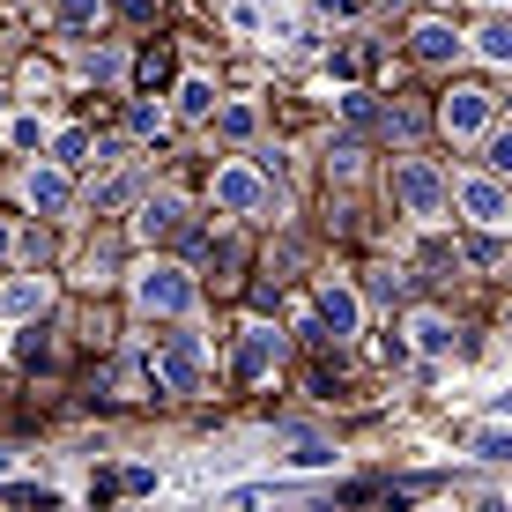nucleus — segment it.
<instances>
[{
    "mask_svg": "<svg viewBox=\"0 0 512 512\" xmlns=\"http://www.w3.org/2000/svg\"><path fill=\"white\" fill-rule=\"evenodd\" d=\"M320 8H349V0H320Z\"/></svg>",
    "mask_w": 512,
    "mask_h": 512,
    "instance_id": "obj_28",
    "label": "nucleus"
},
{
    "mask_svg": "<svg viewBox=\"0 0 512 512\" xmlns=\"http://www.w3.org/2000/svg\"><path fill=\"white\" fill-rule=\"evenodd\" d=\"M505 409H512V386H505Z\"/></svg>",
    "mask_w": 512,
    "mask_h": 512,
    "instance_id": "obj_30",
    "label": "nucleus"
},
{
    "mask_svg": "<svg viewBox=\"0 0 512 512\" xmlns=\"http://www.w3.org/2000/svg\"><path fill=\"white\" fill-rule=\"evenodd\" d=\"M490 179H512V134H490Z\"/></svg>",
    "mask_w": 512,
    "mask_h": 512,
    "instance_id": "obj_18",
    "label": "nucleus"
},
{
    "mask_svg": "<svg viewBox=\"0 0 512 512\" xmlns=\"http://www.w3.org/2000/svg\"><path fill=\"white\" fill-rule=\"evenodd\" d=\"M342 112L357 119V127H372V97H364V90H349V97H342Z\"/></svg>",
    "mask_w": 512,
    "mask_h": 512,
    "instance_id": "obj_22",
    "label": "nucleus"
},
{
    "mask_svg": "<svg viewBox=\"0 0 512 512\" xmlns=\"http://www.w3.org/2000/svg\"><path fill=\"white\" fill-rule=\"evenodd\" d=\"M409 334H416V349H423V357H446V349H453V327L438 320V312H423V320H416Z\"/></svg>",
    "mask_w": 512,
    "mask_h": 512,
    "instance_id": "obj_14",
    "label": "nucleus"
},
{
    "mask_svg": "<svg viewBox=\"0 0 512 512\" xmlns=\"http://www.w3.org/2000/svg\"><path fill=\"white\" fill-rule=\"evenodd\" d=\"M461 208L483 223V231H505V223H512V193H505L498 179H468V186H461Z\"/></svg>",
    "mask_w": 512,
    "mask_h": 512,
    "instance_id": "obj_6",
    "label": "nucleus"
},
{
    "mask_svg": "<svg viewBox=\"0 0 512 512\" xmlns=\"http://www.w3.org/2000/svg\"><path fill=\"white\" fill-rule=\"evenodd\" d=\"M490 112H498V97H490V90H453L446 112H438V127H446L453 141H475V134H490Z\"/></svg>",
    "mask_w": 512,
    "mask_h": 512,
    "instance_id": "obj_4",
    "label": "nucleus"
},
{
    "mask_svg": "<svg viewBox=\"0 0 512 512\" xmlns=\"http://www.w3.org/2000/svg\"><path fill=\"white\" fill-rule=\"evenodd\" d=\"M320 320H327L334 334H357L364 305H357V290H349V282H320Z\"/></svg>",
    "mask_w": 512,
    "mask_h": 512,
    "instance_id": "obj_7",
    "label": "nucleus"
},
{
    "mask_svg": "<svg viewBox=\"0 0 512 512\" xmlns=\"http://www.w3.org/2000/svg\"><path fill=\"white\" fill-rule=\"evenodd\" d=\"M179 112H186V119H208V112H216V90H208L201 75H186V82H179Z\"/></svg>",
    "mask_w": 512,
    "mask_h": 512,
    "instance_id": "obj_15",
    "label": "nucleus"
},
{
    "mask_svg": "<svg viewBox=\"0 0 512 512\" xmlns=\"http://www.w3.org/2000/svg\"><path fill=\"white\" fill-rule=\"evenodd\" d=\"M0 104H8V90H0Z\"/></svg>",
    "mask_w": 512,
    "mask_h": 512,
    "instance_id": "obj_31",
    "label": "nucleus"
},
{
    "mask_svg": "<svg viewBox=\"0 0 512 512\" xmlns=\"http://www.w3.org/2000/svg\"><path fill=\"white\" fill-rule=\"evenodd\" d=\"M394 201L409 208V216H438V208H446V186H438V171L423 164V156H409V164H394Z\"/></svg>",
    "mask_w": 512,
    "mask_h": 512,
    "instance_id": "obj_2",
    "label": "nucleus"
},
{
    "mask_svg": "<svg viewBox=\"0 0 512 512\" xmlns=\"http://www.w3.org/2000/svg\"><path fill=\"white\" fill-rule=\"evenodd\" d=\"M90 156V134H60V164H82Z\"/></svg>",
    "mask_w": 512,
    "mask_h": 512,
    "instance_id": "obj_24",
    "label": "nucleus"
},
{
    "mask_svg": "<svg viewBox=\"0 0 512 512\" xmlns=\"http://www.w3.org/2000/svg\"><path fill=\"white\" fill-rule=\"evenodd\" d=\"M253 127H260V119H253V104H223V134H231V141H245Z\"/></svg>",
    "mask_w": 512,
    "mask_h": 512,
    "instance_id": "obj_16",
    "label": "nucleus"
},
{
    "mask_svg": "<svg viewBox=\"0 0 512 512\" xmlns=\"http://www.w3.org/2000/svg\"><path fill=\"white\" fill-rule=\"evenodd\" d=\"M134 297H141V312H193V282L186 268H171V260H149L134 282Z\"/></svg>",
    "mask_w": 512,
    "mask_h": 512,
    "instance_id": "obj_1",
    "label": "nucleus"
},
{
    "mask_svg": "<svg viewBox=\"0 0 512 512\" xmlns=\"http://www.w3.org/2000/svg\"><path fill=\"white\" fill-rule=\"evenodd\" d=\"M8 468H15V461H8V453H0V475H8Z\"/></svg>",
    "mask_w": 512,
    "mask_h": 512,
    "instance_id": "obj_29",
    "label": "nucleus"
},
{
    "mask_svg": "<svg viewBox=\"0 0 512 512\" xmlns=\"http://www.w3.org/2000/svg\"><path fill=\"white\" fill-rule=\"evenodd\" d=\"M134 134H164V112H156V104H134Z\"/></svg>",
    "mask_w": 512,
    "mask_h": 512,
    "instance_id": "obj_23",
    "label": "nucleus"
},
{
    "mask_svg": "<svg viewBox=\"0 0 512 512\" xmlns=\"http://www.w3.org/2000/svg\"><path fill=\"white\" fill-rule=\"evenodd\" d=\"M30 208L60 216V208H67V171H30Z\"/></svg>",
    "mask_w": 512,
    "mask_h": 512,
    "instance_id": "obj_12",
    "label": "nucleus"
},
{
    "mask_svg": "<svg viewBox=\"0 0 512 512\" xmlns=\"http://www.w3.org/2000/svg\"><path fill=\"white\" fill-rule=\"evenodd\" d=\"M0 312H8V320H30V312H45V282H8Z\"/></svg>",
    "mask_w": 512,
    "mask_h": 512,
    "instance_id": "obj_13",
    "label": "nucleus"
},
{
    "mask_svg": "<svg viewBox=\"0 0 512 512\" xmlns=\"http://www.w3.org/2000/svg\"><path fill=\"white\" fill-rule=\"evenodd\" d=\"M201 342H193V334H171L164 349H156V379L171 386V394H201Z\"/></svg>",
    "mask_w": 512,
    "mask_h": 512,
    "instance_id": "obj_3",
    "label": "nucleus"
},
{
    "mask_svg": "<svg viewBox=\"0 0 512 512\" xmlns=\"http://www.w3.org/2000/svg\"><path fill=\"white\" fill-rule=\"evenodd\" d=\"M8 245H15V238H8V223H0V253H8Z\"/></svg>",
    "mask_w": 512,
    "mask_h": 512,
    "instance_id": "obj_27",
    "label": "nucleus"
},
{
    "mask_svg": "<svg viewBox=\"0 0 512 512\" xmlns=\"http://www.w3.org/2000/svg\"><path fill=\"white\" fill-rule=\"evenodd\" d=\"M90 15H97V0H60V23H67V30L90 23Z\"/></svg>",
    "mask_w": 512,
    "mask_h": 512,
    "instance_id": "obj_21",
    "label": "nucleus"
},
{
    "mask_svg": "<svg viewBox=\"0 0 512 512\" xmlns=\"http://www.w3.org/2000/svg\"><path fill=\"white\" fill-rule=\"evenodd\" d=\"M275 364V334L268 327H245V349H238V379H260Z\"/></svg>",
    "mask_w": 512,
    "mask_h": 512,
    "instance_id": "obj_11",
    "label": "nucleus"
},
{
    "mask_svg": "<svg viewBox=\"0 0 512 512\" xmlns=\"http://www.w3.org/2000/svg\"><path fill=\"white\" fill-rule=\"evenodd\" d=\"M453 52H461V30L453 23H416V60H453Z\"/></svg>",
    "mask_w": 512,
    "mask_h": 512,
    "instance_id": "obj_10",
    "label": "nucleus"
},
{
    "mask_svg": "<svg viewBox=\"0 0 512 512\" xmlns=\"http://www.w3.org/2000/svg\"><path fill=\"white\" fill-rule=\"evenodd\" d=\"M475 453H483V461H512V431H483V438H475Z\"/></svg>",
    "mask_w": 512,
    "mask_h": 512,
    "instance_id": "obj_17",
    "label": "nucleus"
},
{
    "mask_svg": "<svg viewBox=\"0 0 512 512\" xmlns=\"http://www.w3.org/2000/svg\"><path fill=\"white\" fill-rule=\"evenodd\" d=\"M223 15H231L238 30H260V8H253V0H223Z\"/></svg>",
    "mask_w": 512,
    "mask_h": 512,
    "instance_id": "obj_20",
    "label": "nucleus"
},
{
    "mask_svg": "<svg viewBox=\"0 0 512 512\" xmlns=\"http://www.w3.org/2000/svg\"><path fill=\"white\" fill-rule=\"evenodd\" d=\"M475 512H512V505H505V498H483V505H475Z\"/></svg>",
    "mask_w": 512,
    "mask_h": 512,
    "instance_id": "obj_25",
    "label": "nucleus"
},
{
    "mask_svg": "<svg viewBox=\"0 0 512 512\" xmlns=\"http://www.w3.org/2000/svg\"><path fill=\"white\" fill-rule=\"evenodd\" d=\"M260 201H268V186H260L253 164H223V171H216V208H231V216H253Z\"/></svg>",
    "mask_w": 512,
    "mask_h": 512,
    "instance_id": "obj_5",
    "label": "nucleus"
},
{
    "mask_svg": "<svg viewBox=\"0 0 512 512\" xmlns=\"http://www.w3.org/2000/svg\"><path fill=\"white\" fill-rule=\"evenodd\" d=\"M475 60H490V67H512V8H505V15H490V23L475 30Z\"/></svg>",
    "mask_w": 512,
    "mask_h": 512,
    "instance_id": "obj_8",
    "label": "nucleus"
},
{
    "mask_svg": "<svg viewBox=\"0 0 512 512\" xmlns=\"http://www.w3.org/2000/svg\"><path fill=\"white\" fill-rule=\"evenodd\" d=\"M179 231H186V208L171 201V193H156V201L141 208V238L156 245V238H179Z\"/></svg>",
    "mask_w": 512,
    "mask_h": 512,
    "instance_id": "obj_9",
    "label": "nucleus"
},
{
    "mask_svg": "<svg viewBox=\"0 0 512 512\" xmlns=\"http://www.w3.org/2000/svg\"><path fill=\"white\" fill-rule=\"evenodd\" d=\"M8 141H15V149H38L45 127H38V119H8Z\"/></svg>",
    "mask_w": 512,
    "mask_h": 512,
    "instance_id": "obj_19",
    "label": "nucleus"
},
{
    "mask_svg": "<svg viewBox=\"0 0 512 512\" xmlns=\"http://www.w3.org/2000/svg\"><path fill=\"white\" fill-rule=\"evenodd\" d=\"M483 8H490V15H505V8H512V0H483Z\"/></svg>",
    "mask_w": 512,
    "mask_h": 512,
    "instance_id": "obj_26",
    "label": "nucleus"
}]
</instances>
